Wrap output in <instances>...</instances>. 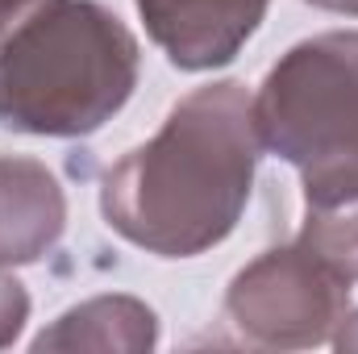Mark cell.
I'll use <instances>...</instances> for the list:
<instances>
[{
    "instance_id": "1",
    "label": "cell",
    "mask_w": 358,
    "mask_h": 354,
    "mask_svg": "<svg viewBox=\"0 0 358 354\" xmlns=\"http://www.w3.org/2000/svg\"><path fill=\"white\" fill-rule=\"evenodd\" d=\"M259 150L255 96L242 84L187 92L150 142L104 171V221L159 259H192L234 234Z\"/></svg>"
},
{
    "instance_id": "2",
    "label": "cell",
    "mask_w": 358,
    "mask_h": 354,
    "mask_svg": "<svg viewBox=\"0 0 358 354\" xmlns=\"http://www.w3.org/2000/svg\"><path fill=\"white\" fill-rule=\"evenodd\" d=\"M134 84L138 38L96 0H42L0 38V129L84 138Z\"/></svg>"
},
{
    "instance_id": "3",
    "label": "cell",
    "mask_w": 358,
    "mask_h": 354,
    "mask_svg": "<svg viewBox=\"0 0 358 354\" xmlns=\"http://www.w3.org/2000/svg\"><path fill=\"white\" fill-rule=\"evenodd\" d=\"M259 142L287 159L308 208L358 200V34L292 46L255 96Z\"/></svg>"
},
{
    "instance_id": "4",
    "label": "cell",
    "mask_w": 358,
    "mask_h": 354,
    "mask_svg": "<svg viewBox=\"0 0 358 354\" xmlns=\"http://www.w3.org/2000/svg\"><path fill=\"white\" fill-rule=\"evenodd\" d=\"M346 309L350 283L300 242L259 255L246 271L234 275L225 292L229 321L250 342L279 351L329 342L334 330L346 321Z\"/></svg>"
},
{
    "instance_id": "5",
    "label": "cell",
    "mask_w": 358,
    "mask_h": 354,
    "mask_svg": "<svg viewBox=\"0 0 358 354\" xmlns=\"http://www.w3.org/2000/svg\"><path fill=\"white\" fill-rule=\"evenodd\" d=\"M271 0H138L146 34L179 71L229 63L267 17Z\"/></svg>"
},
{
    "instance_id": "6",
    "label": "cell",
    "mask_w": 358,
    "mask_h": 354,
    "mask_svg": "<svg viewBox=\"0 0 358 354\" xmlns=\"http://www.w3.org/2000/svg\"><path fill=\"white\" fill-rule=\"evenodd\" d=\"M67 200L38 159H0V263H38L63 234Z\"/></svg>"
},
{
    "instance_id": "7",
    "label": "cell",
    "mask_w": 358,
    "mask_h": 354,
    "mask_svg": "<svg viewBox=\"0 0 358 354\" xmlns=\"http://www.w3.org/2000/svg\"><path fill=\"white\" fill-rule=\"evenodd\" d=\"M155 346V313L134 296H96L63 313L34 338V351H146Z\"/></svg>"
},
{
    "instance_id": "8",
    "label": "cell",
    "mask_w": 358,
    "mask_h": 354,
    "mask_svg": "<svg viewBox=\"0 0 358 354\" xmlns=\"http://www.w3.org/2000/svg\"><path fill=\"white\" fill-rule=\"evenodd\" d=\"M296 242L308 246L334 275L355 283L358 279V200L355 204H338V208H308V221H304Z\"/></svg>"
},
{
    "instance_id": "9",
    "label": "cell",
    "mask_w": 358,
    "mask_h": 354,
    "mask_svg": "<svg viewBox=\"0 0 358 354\" xmlns=\"http://www.w3.org/2000/svg\"><path fill=\"white\" fill-rule=\"evenodd\" d=\"M25 317H29V296H25V288L0 263V346H8L21 334Z\"/></svg>"
},
{
    "instance_id": "10",
    "label": "cell",
    "mask_w": 358,
    "mask_h": 354,
    "mask_svg": "<svg viewBox=\"0 0 358 354\" xmlns=\"http://www.w3.org/2000/svg\"><path fill=\"white\" fill-rule=\"evenodd\" d=\"M34 4H42V0H0V38H4V34L25 17Z\"/></svg>"
},
{
    "instance_id": "11",
    "label": "cell",
    "mask_w": 358,
    "mask_h": 354,
    "mask_svg": "<svg viewBox=\"0 0 358 354\" xmlns=\"http://www.w3.org/2000/svg\"><path fill=\"white\" fill-rule=\"evenodd\" d=\"M338 346L342 351H358V313L350 321H342V334H338Z\"/></svg>"
},
{
    "instance_id": "12",
    "label": "cell",
    "mask_w": 358,
    "mask_h": 354,
    "mask_svg": "<svg viewBox=\"0 0 358 354\" xmlns=\"http://www.w3.org/2000/svg\"><path fill=\"white\" fill-rule=\"evenodd\" d=\"M308 4L329 8V13H350V17H358V0H308Z\"/></svg>"
}]
</instances>
